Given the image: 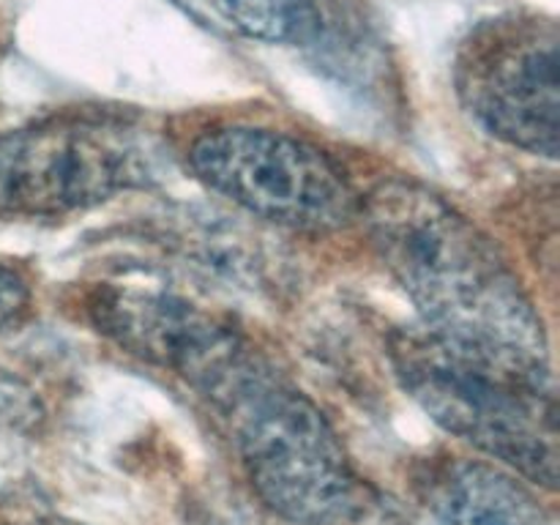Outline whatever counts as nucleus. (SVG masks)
<instances>
[{
    "label": "nucleus",
    "instance_id": "1a4fd4ad",
    "mask_svg": "<svg viewBox=\"0 0 560 525\" xmlns=\"http://www.w3.org/2000/svg\"><path fill=\"white\" fill-rule=\"evenodd\" d=\"M27 301H31L27 279L16 268L0 262V331L20 320L22 312L27 310Z\"/></svg>",
    "mask_w": 560,
    "mask_h": 525
},
{
    "label": "nucleus",
    "instance_id": "0eeeda50",
    "mask_svg": "<svg viewBox=\"0 0 560 525\" xmlns=\"http://www.w3.org/2000/svg\"><path fill=\"white\" fill-rule=\"evenodd\" d=\"M427 506L441 525H558L550 509L509 468L452 459L430 470Z\"/></svg>",
    "mask_w": 560,
    "mask_h": 525
},
{
    "label": "nucleus",
    "instance_id": "39448f33",
    "mask_svg": "<svg viewBox=\"0 0 560 525\" xmlns=\"http://www.w3.org/2000/svg\"><path fill=\"white\" fill-rule=\"evenodd\" d=\"M200 184L249 217L295 233H337L361 219V197L323 148L288 131L219 126L191 142Z\"/></svg>",
    "mask_w": 560,
    "mask_h": 525
},
{
    "label": "nucleus",
    "instance_id": "7ed1b4c3",
    "mask_svg": "<svg viewBox=\"0 0 560 525\" xmlns=\"http://www.w3.org/2000/svg\"><path fill=\"white\" fill-rule=\"evenodd\" d=\"M388 355L405 392L438 427L530 485L556 490V377L498 364L424 326L399 328Z\"/></svg>",
    "mask_w": 560,
    "mask_h": 525
},
{
    "label": "nucleus",
    "instance_id": "423d86ee",
    "mask_svg": "<svg viewBox=\"0 0 560 525\" xmlns=\"http://www.w3.org/2000/svg\"><path fill=\"white\" fill-rule=\"evenodd\" d=\"M560 36L541 16H498L463 42L454 85L470 118L514 151L558 159Z\"/></svg>",
    "mask_w": 560,
    "mask_h": 525
},
{
    "label": "nucleus",
    "instance_id": "f03ea898",
    "mask_svg": "<svg viewBox=\"0 0 560 525\" xmlns=\"http://www.w3.org/2000/svg\"><path fill=\"white\" fill-rule=\"evenodd\" d=\"M167 372L224 427L271 512L295 525L353 512L355 474L331 421L233 323L211 317Z\"/></svg>",
    "mask_w": 560,
    "mask_h": 525
},
{
    "label": "nucleus",
    "instance_id": "f257e3e1",
    "mask_svg": "<svg viewBox=\"0 0 560 525\" xmlns=\"http://www.w3.org/2000/svg\"><path fill=\"white\" fill-rule=\"evenodd\" d=\"M361 222L419 326L498 364L552 377L534 295L501 246L454 202L419 180L392 178L361 197Z\"/></svg>",
    "mask_w": 560,
    "mask_h": 525
},
{
    "label": "nucleus",
    "instance_id": "6e6552de",
    "mask_svg": "<svg viewBox=\"0 0 560 525\" xmlns=\"http://www.w3.org/2000/svg\"><path fill=\"white\" fill-rule=\"evenodd\" d=\"M208 31L241 42L301 44L320 25L317 0H167Z\"/></svg>",
    "mask_w": 560,
    "mask_h": 525
},
{
    "label": "nucleus",
    "instance_id": "20e7f679",
    "mask_svg": "<svg viewBox=\"0 0 560 525\" xmlns=\"http://www.w3.org/2000/svg\"><path fill=\"white\" fill-rule=\"evenodd\" d=\"M153 167V140L129 115H44L0 135V217H71L151 184Z\"/></svg>",
    "mask_w": 560,
    "mask_h": 525
}]
</instances>
